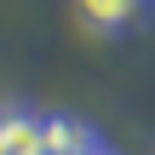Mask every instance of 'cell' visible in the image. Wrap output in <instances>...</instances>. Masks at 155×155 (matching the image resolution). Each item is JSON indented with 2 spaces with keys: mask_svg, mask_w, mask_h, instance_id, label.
<instances>
[{
  "mask_svg": "<svg viewBox=\"0 0 155 155\" xmlns=\"http://www.w3.org/2000/svg\"><path fill=\"white\" fill-rule=\"evenodd\" d=\"M69 12L92 40H132L150 29L155 0H69Z\"/></svg>",
  "mask_w": 155,
  "mask_h": 155,
  "instance_id": "1",
  "label": "cell"
},
{
  "mask_svg": "<svg viewBox=\"0 0 155 155\" xmlns=\"http://www.w3.org/2000/svg\"><path fill=\"white\" fill-rule=\"evenodd\" d=\"M0 155H46V115L0 109Z\"/></svg>",
  "mask_w": 155,
  "mask_h": 155,
  "instance_id": "2",
  "label": "cell"
},
{
  "mask_svg": "<svg viewBox=\"0 0 155 155\" xmlns=\"http://www.w3.org/2000/svg\"><path fill=\"white\" fill-rule=\"evenodd\" d=\"M46 155H104V150H46Z\"/></svg>",
  "mask_w": 155,
  "mask_h": 155,
  "instance_id": "3",
  "label": "cell"
},
{
  "mask_svg": "<svg viewBox=\"0 0 155 155\" xmlns=\"http://www.w3.org/2000/svg\"><path fill=\"white\" fill-rule=\"evenodd\" d=\"M104 155H109V150H104Z\"/></svg>",
  "mask_w": 155,
  "mask_h": 155,
  "instance_id": "4",
  "label": "cell"
}]
</instances>
